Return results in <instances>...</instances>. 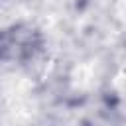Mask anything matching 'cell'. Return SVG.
<instances>
[{
	"label": "cell",
	"instance_id": "cell-1",
	"mask_svg": "<svg viewBox=\"0 0 126 126\" xmlns=\"http://www.w3.org/2000/svg\"><path fill=\"white\" fill-rule=\"evenodd\" d=\"M114 87L122 96H126V55H124L122 63L118 65V71H116V77H114Z\"/></svg>",
	"mask_w": 126,
	"mask_h": 126
},
{
	"label": "cell",
	"instance_id": "cell-2",
	"mask_svg": "<svg viewBox=\"0 0 126 126\" xmlns=\"http://www.w3.org/2000/svg\"><path fill=\"white\" fill-rule=\"evenodd\" d=\"M118 14H120V18L126 20V0H118Z\"/></svg>",
	"mask_w": 126,
	"mask_h": 126
}]
</instances>
